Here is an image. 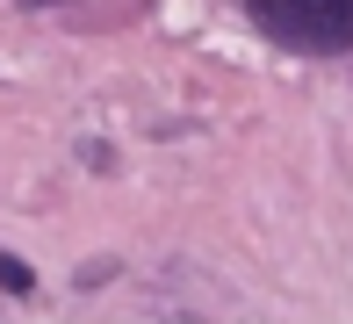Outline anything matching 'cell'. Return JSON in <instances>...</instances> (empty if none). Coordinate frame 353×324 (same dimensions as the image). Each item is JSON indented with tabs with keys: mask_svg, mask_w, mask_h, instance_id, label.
Listing matches in <instances>:
<instances>
[{
	"mask_svg": "<svg viewBox=\"0 0 353 324\" xmlns=\"http://www.w3.org/2000/svg\"><path fill=\"white\" fill-rule=\"evenodd\" d=\"M0 288H8V296H29V288H37V274H29L14 252H0Z\"/></svg>",
	"mask_w": 353,
	"mask_h": 324,
	"instance_id": "cell-2",
	"label": "cell"
},
{
	"mask_svg": "<svg viewBox=\"0 0 353 324\" xmlns=\"http://www.w3.org/2000/svg\"><path fill=\"white\" fill-rule=\"evenodd\" d=\"M245 14L288 51H310V58L353 51V0H245Z\"/></svg>",
	"mask_w": 353,
	"mask_h": 324,
	"instance_id": "cell-1",
	"label": "cell"
}]
</instances>
